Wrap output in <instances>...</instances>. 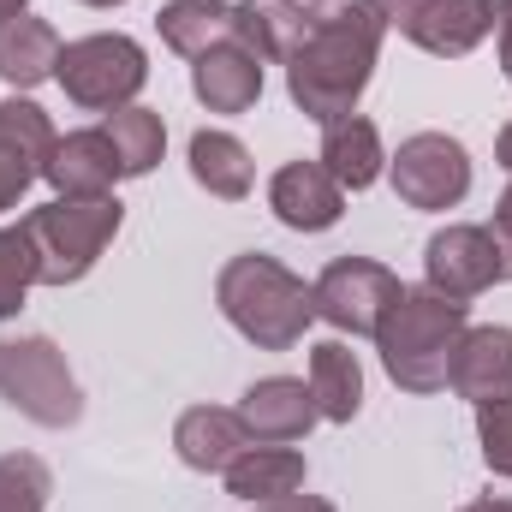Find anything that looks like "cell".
Segmentation results:
<instances>
[{
  "label": "cell",
  "instance_id": "obj_1",
  "mask_svg": "<svg viewBox=\"0 0 512 512\" xmlns=\"http://www.w3.org/2000/svg\"><path fill=\"white\" fill-rule=\"evenodd\" d=\"M382 36V0H310L304 30H298L292 54L280 60L292 108L316 126L358 114V102L376 78V60H382Z\"/></svg>",
  "mask_w": 512,
  "mask_h": 512
},
{
  "label": "cell",
  "instance_id": "obj_2",
  "mask_svg": "<svg viewBox=\"0 0 512 512\" xmlns=\"http://www.w3.org/2000/svg\"><path fill=\"white\" fill-rule=\"evenodd\" d=\"M215 304H221L227 328L239 340H251L256 352H292L304 340V328L316 322L310 280L292 274L280 256L268 251L227 256L221 274H215Z\"/></svg>",
  "mask_w": 512,
  "mask_h": 512
},
{
  "label": "cell",
  "instance_id": "obj_3",
  "mask_svg": "<svg viewBox=\"0 0 512 512\" xmlns=\"http://www.w3.org/2000/svg\"><path fill=\"white\" fill-rule=\"evenodd\" d=\"M465 328H471V304H459L435 286H405L393 298V310L382 316V328H376L387 382L399 393H441L453 346H459Z\"/></svg>",
  "mask_w": 512,
  "mask_h": 512
},
{
  "label": "cell",
  "instance_id": "obj_4",
  "mask_svg": "<svg viewBox=\"0 0 512 512\" xmlns=\"http://www.w3.org/2000/svg\"><path fill=\"white\" fill-rule=\"evenodd\" d=\"M30 239H36V262H42V286H78L102 251L120 239L126 227V203L108 197H54L42 209L24 215Z\"/></svg>",
  "mask_w": 512,
  "mask_h": 512
},
{
  "label": "cell",
  "instance_id": "obj_5",
  "mask_svg": "<svg viewBox=\"0 0 512 512\" xmlns=\"http://www.w3.org/2000/svg\"><path fill=\"white\" fill-rule=\"evenodd\" d=\"M54 84L84 114H120V108L137 102V90L149 84V54L126 30H90V36H78V42L60 48Z\"/></svg>",
  "mask_w": 512,
  "mask_h": 512
},
{
  "label": "cell",
  "instance_id": "obj_6",
  "mask_svg": "<svg viewBox=\"0 0 512 512\" xmlns=\"http://www.w3.org/2000/svg\"><path fill=\"white\" fill-rule=\"evenodd\" d=\"M0 399L36 429H72L84 417V387L48 334L0 340Z\"/></svg>",
  "mask_w": 512,
  "mask_h": 512
},
{
  "label": "cell",
  "instance_id": "obj_7",
  "mask_svg": "<svg viewBox=\"0 0 512 512\" xmlns=\"http://www.w3.org/2000/svg\"><path fill=\"white\" fill-rule=\"evenodd\" d=\"M387 185L405 209H423V215L459 209L471 197V149L447 131H411L387 155Z\"/></svg>",
  "mask_w": 512,
  "mask_h": 512
},
{
  "label": "cell",
  "instance_id": "obj_8",
  "mask_svg": "<svg viewBox=\"0 0 512 512\" xmlns=\"http://www.w3.org/2000/svg\"><path fill=\"white\" fill-rule=\"evenodd\" d=\"M399 292H405V280L387 262H376V256H334L310 280L316 316L334 334H352V340H376V328H382V316L393 310Z\"/></svg>",
  "mask_w": 512,
  "mask_h": 512
},
{
  "label": "cell",
  "instance_id": "obj_9",
  "mask_svg": "<svg viewBox=\"0 0 512 512\" xmlns=\"http://www.w3.org/2000/svg\"><path fill=\"white\" fill-rule=\"evenodd\" d=\"M382 12L387 30H399L435 60H465L483 48V36H495L489 0H382Z\"/></svg>",
  "mask_w": 512,
  "mask_h": 512
},
{
  "label": "cell",
  "instance_id": "obj_10",
  "mask_svg": "<svg viewBox=\"0 0 512 512\" xmlns=\"http://www.w3.org/2000/svg\"><path fill=\"white\" fill-rule=\"evenodd\" d=\"M423 286H435V292H447L459 304H471L489 286H501V256H495L489 227L447 221L441 233H429V245H423Z\"/></svg>",
  "mask_w": 512,
  "mask_h": 512
},
{
  "label": "cell",
  "instance_id": "obj_11",
  "mask_svg": "<svg viewBox=\"0 0 512 512\" xmlns=\"http://www.w3.org/2000/svg\"><path fill=\"white\" fill-rule=\"evenodd\" d=\"M60 131L48 120V108H36L30 96H6L0 102V215L24 203V191L48 173V155H54Z\"/></svg>",
  "mask_w": 512,
  "mask_h": 512
},
{
  "label": "cell",
  "instance_id": "obj_12",
  "mask_svg": "<svg viewBox=\"0 0 512 512\" xmlns=\"http://www.w3.org/2000/svg\"><path fill=\"white\" fill-rule=\"evenodd\" d=\"M268 209H274V221L280 227H292V233H328V227H340V215H346V191L334 185V173L310 155H298V161H286V167H274V179H268Z\"/></svg>",
  "mask_w": 512,
  "mask_h": 512
},
{
  "label": "cell",
  "instance_id": "obj_13",
  "mask_svg": "<svg viewBox=\"0 0 512 512\" xmlns=\"http://www.w3.org/2000/svg\"><path fill=\"white\" fill-rule=\"evenodd\" d=\"M239 423H245V435L251 441H280V447H292V441H304L322 417H316V399H310V382H298V376H262L239 393Z\"/></svg>",
  "mask_w": 512,
  "mask_h": 512
},
{
  "label": "cell",
  "instance_id": "obj_14",
  "mask_svg": "<svg viewBox=\"0 0 512 512\" xmlns=\"http://www.w3.org/2000/svg\"><path fill=\"white\" fill-rule=\"evenodd\" d=\"M447 387L471 405L512 399V328H501V322L465 328L453 346V364H447Z\"/></svg>",
  "mask_w": 512,
  "mask_h": 512
},
{
  "label": "cell",
  "instance_id": "obj_15",
  "mask_svg": "<svg viewBox=\"0 0 512 512\" xmlns=\"http://www.w3.org/2000/svg\"><path fill=\"white\" fill-rule=\"evenodd\" d=\"M191 96L209 114H251L262 102V54L251 42H221L191 60Z\"/></svg>",
  "mask_w": 512,
  "mask_h": 512
},
{
  "label": "cell",
  "instance_id": "obj_16",
  "mask_svg": "<svg viewBox=\"0 0 512 512\" xmlns=\"http://www.w3.org/2000/svg\"><path fill=\"white\" fill-rule=\"evenodd\" d=\"M155 36L179 60H197L221 42H251V24H245V6H227V0H167L155 12Z\"/></svg>",
  "mask_w": 512,
  "mask_h": 512
},
{
  "label": "cell",
  "instance_id": "obj_17",
  "mask_svg": "<svg viewBox=\"0 0 512 512\" xmlns=\"http://www.w3.org/2000/svg\"><path fill=\"white\" fill-rule=\"evenodd\" d=\"M42 179L54 185V197H108L126 173H120V155H114L108 131L84 126V131H66V137L54 143Z\"/></svg>",
  "mask_w": 512,
  "mask_h": 512
},
{
  "label": "cell",
  "instance_id": "obj_18",
  "mask_svg": "<svg viewBox=\"0 0 512 512\" xmlns=\"http://www.w3.org/2000/svg\"><path fill=\"white\" fill-rule=\"evenodd\" d=\"M245 447H251V435H245V423H239L233 405H191V411H179V423H173V453H179L185 471L221 477Z\"/></svg>",
  "mask_w": 512,
  "mask_h": 512
},
{
  "label": "cell",
  "instance_id": "obj_19",
  "mask_svg": "<svg viewBox=\"0 0 512 512\" xmlns=\"http://www.w3.org/2000/svg\"><path fill=\"white\" fill-rule=\"evenodd\" d=\"M227 495L233 501H245V507H268V501H286V495H298L304 489V477H310V465H304V453L298 447H280V441H251L227 471Z\"/></svg>",
  "mask_w": 512,
  "mask_h": 512
},
{
  "label": "cell",
  "instance_id": "obj_20",
  "mask_svg": "<svg viewBox=\"0 0 512 512\" xmlns=\"http://www.w3.org/2000/svg\"><path fill=\"white\" fill-rule=\"evenodd\" d=\"M316 161L334 173L340 191H370L387 173V149H382L376 120H364V114L328 120V126H322V143H316Z\"/></svg>",
  "mask_w": 512,
  "mask_h": 512
},
{
  "label": "cell",
  "instance_id": "obj_21",
  "mask_svg": "<svg viewBox=\"0 0 512 512\" xmlns=\"http://www.w3.org/2000/svg\"><path fill=\"white\" fill-rule=\"evenodd\" d=\"M60 30L36 12H18V18H0V78L24 96L36 84H48L60 72Z\"/></svg>",
  "mask_w": 512,
  "mask_h": 512
},
{
  "label": "cell",
  "instance_id": "obj_22",
  "mask_svg": "<svg viewBox=\"0 0 512 512\" xmlns=\"http://www.w3.org/2000/svg\"><path fill=\"white\" fill-rule=\"evenodd\" d=\"M304 382H310L322 423H352L364 411V364L346 340H316L310 364H304Z\"/></svg>",
  "mask_w": 512,
  "mask_h": 512
},
{
  "label": "cell",
  "instance_id": "obj_23",
  "mask_svg": "<svg viewBox=\"0 0 512 512\" xmlns=\"http://www.w3.org/2000/svg\"><path fill=\"white\" fill-rule=\"evenodd\" d=\"M185 161H191V179L209 191V197H221V203H245L256 185V161L251 149L233 137V131H191V149H185Z\"/></svg>",
  "mask_w": 512,
  "mask_h": 512
},
{
  "label": "cell",
  "instance_id": "obj_24",
  "mask_svg": "<svg viewBox=\"0 0 512 512\" xmlns=\"http://www.w3.org/2000/svg\"><path fill=\"white\" fill-rule=\"evenodd\" d=\"M108 131V143H114V155H120V173L126 179H143V173H155L161 167V155H167V120L155 114V108H120V114H108L102 120Z\"/></svg>",
  "mask_w": 512,
  "mask_h": 512
},
{
  "label": "cell",
  "instance_id": "obj_25",
  "mask_svg": "<svg viewBox=\"0 0 512 512\" xmlns=\"http://www.w3.org/2000/svg\"><path fill=\"white\" fill-rule=\"evenodd\" d=\"M30 286H42V262H36V239L30 227H0V322H12L30 298Z\"/></svg>",
  "mask_w": 512,
  "mask_h": 512
},
{
  "label": "cell",
  "instance_id": "obj_26",
  "mask_svg": "<svg viewBox=\"0 0 512 512\" xmlns=\"http://www.w3.org/2000/svg\"><path fill=\"white\" fill-rule=\"evenodd\" d=\"M54 471L36 453H0V512H48Z\"/></svg>",
  "mask_w": 512,
  "mask_h": 512
},
{
  "label": "cell",
  "instance_id": "obj_27",
  "mask_svg": "<svg viewBox=\"0 0 512 512\" xmlns=\"http://www.w3.org/2000/svg\"><path fill=\"white\" fill-rule=\"evenodd\" d=\"M477 447H483V465L512 483V399L477 405Z\"/></svg>",
  "mask_w": 512,
  "mask_h": 512
},
{
  "label": "cell",
  "instance_id": "obj_28",
  "mask_svg": "<svg viewBox=\"0 0 512 512\" xmlns=\"http://www.w3.org/2000/svg\"><path fill=\"white\" fill-rule=\"evenodd\" d=\"M489 239H495V256H501V280H512V179H507V191L495 197V215H489Z\"/></svg>",
  "mask_w": 512,
  "mask_h": 512
},
{
  "label": "cell",
  "instance_id": "obj_29",
  "mask_svg": "<svg viewBox=\"0 0 512 512\" xmlns=\"http://www.w3.org/2000/svg\"><path fill=\"white\" fill-rule=\"evenodd\" d=\"M495 12V54H501V78L512 84V0H489Z\"/></svg>",
  "mask_w": 512,
  "mask_h": 512
},
{
  "label": "cell",
  "instance_id": "obj_30",
  "mask_svg": "<svg viewBox=\"0 0 512 512\" xmlns=\"http://www.w3.org/2000/svg\"><path fill=\"white\" fill-rule=\"evenodd\" d=\"M256 512H340L334 501H322V495H286V501H268V507H256Z\"/></svg>",
  "mask_w": 512,
  "mask_h": 512
},
{
  "label": "cell",
  "instance_id": "obj_31",
  "mask_svg": "<svg viewBox=\"0 0 512 512\" xmlns=\"http://www.w3.org/2000/svg\"><path fill=\"white\" fill-rule=\"evenodd\" d=\"M459 512H512V495H477V501H465Z\"/></svg>",
  "mask_w": 512,
  "mask_h": 512
},
{
  "label": "cell",
  "instance_id": "obj_32",
  "mask_svg": "<svg viewBox=\"0 0 512 512\" xmlns=\"http://www.w3.org/2000/svg\"><path fill=\"white\" fill-rule=\"evenodd\" d=\"M495 161L507 167V179H512V120L501 126V137H495Z\"/></svg>",
  "mask_w": 512,
  "mask_h": 512
},
{
  "label": "cell",
  "instance_id": "obj_33",
  "mask_svg": "<svg viewBox=\"0 0 512 512\" xmlns=\"http://www.w3.org/2000/svg\"><path fill=\"white\" fill-rule=\"evenodd\" d=\"M18 12H30V0H0V18H18Z\"/></svg>",
  "mask_w": 512,
  "mask_h": 512
},
{
  "label": "cell",
  "instance_id": "obj_34",
  "mask_svg": "<svg viewBox=\"0 0 512 512\" xmlns=\"http://www.w3.org/2000/svg\"><path fill=\"white\" fill-rule=\"evenodd\" d=\"M78 6H90V12H114V6H126V0H78Z\"/></svg>",
  "mask_w": 512,
  "mask_h": 512
}]
</instances>
